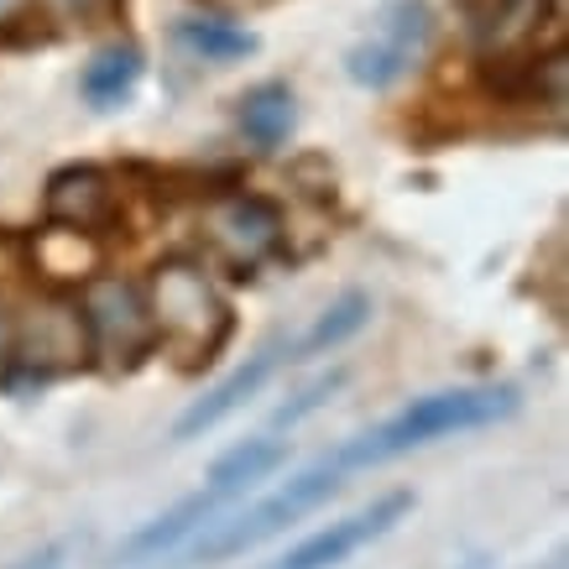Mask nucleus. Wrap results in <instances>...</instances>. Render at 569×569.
Returning a JSON list of instances; mask_svg holds the SVG:
<instances>
[{"label":"nucleus","instance_id":"1","mask_svg":"<svg viewBox=\"0 0 569 569\" xmlns=\"http://www.w3.org/2000/svg\"><path fill=\"white\" fill-rule=\"evenodd\" d=\"M522 392L512 381H481V387H445V392H423L413 397L408 408H397L392 418H381L371 429H361L356 439L335 445L325 455L335 470H371L387 466V460H402L423 445H439V439H455V433H476L491 429V423H507L518 418Z\"/></svg>","mask_w":569,"mask_h":569},{"label":"nucleus","instance_id":"2","mask_svg":"<svg viewBox=\"0 0 569 569\" xmlns=\"http://www.w3.org/2000/svg\"><path fill=\"white\" fill-rule=\"evenodd\" d=\"M340 486H346V470H335L329 460H319V466H309V470H298V476H288L277 491L257 497L251 507H236V512L224 507V512L209 522L204 533L189 538V543L173 553V559H178L173 569L230 565V559H241V553H251V549H261V543L282 538L293 522L309 518V512H319V507H325Z\"/></svg>","mask_w":569,"mask_h":569},{"label":"nucleus","instance_id":"3","mask_svg":"<svg viewBox=\"0 0 569 569\" xmlns=\"http://www.w3.org/2000/svg\"><path fill=\"white\" fill-rule=\"evenodd\" d=\"M147 298L157 319V350H173L183 377L220 361V350L236 335V309L214 293L199 261L168 257L147 282Z\"/></svg>","mask_w":569,"mask_h":569},{"label":"nucleus","instance_id":"4","mask_svg":"<svg viewBox=\"0 0 569 569\" xmlns=\"http://www.w3.org/2000/svg\"><path fill=\"white\" fill-rule=\"evenodd\" d=\"M79 309L89 329V356L110 377H131L157 356L152 298L131 277H89L79 288Z\"/></svg>","mask_w":569,"mask_h":569},{"label":"nucleus","instance_id":"5","mask_svg":"<svg viewBox=\"0 0 569 569\" xmlns=\"http://www.w3.org/2000/svg\"><path fill=\"white\" fill-rule=\"evenodd\" d=\"M433 48V6L429 0H381L366 17L361 37L346 52V73L356 89L387 94L429 58Z\"/></svg>","mask_w":569,"mask_h":569},{"label":"nucleus","instance_id":"6","mask_svg":"<svg viewBox=\"0 0 569 569\" xmlns=\"http://www.w3.org/2000/svg\"><path fill=\"white\" fill-rule=\"evenodd\" d=\"M209 241H214V257L224 261V277H230V282H251V277L261 272V261L282 257L288 224H282V209H277L267 193L230 189L214 199Z\"/></svg>","mask_w":569,"mask_h":569},{"label":"nucleus","instance_id":"7","mask_svg":"<svg viewBox=\"0 0 569 569\" xmlns=\"http://www.w3.org/2000/svg\"><path fill=\"white\" fill-rule=\"evenodd\" d=\"M413 507H418V497L408 491V486L381 491L377 501H366L361 512H350V518H340V522H325L319 533H309L303 543H293V549L282 553L277 565H267V569H340V565H350L361 549L381 543V538L392 533Z\"/></svg>","mask_w":569,"mask_h":569},{"label":"nucleus","instance_id":"8","mask_svg":"<svg viewBox=\"0 0 569 569\" xmlns=\"http://www.w3.org/2000/svg\"><path fill=\"white\" fill-rule=\"evenodd\" d=\"M42 209H48L52 224L100 241V236H110L126 220V189H121V178L110 173V168H100V162H73V168H58L48 178Z\"/></svg>","mask_w":569,"mask_h":569},{"label":"nucleus","instance_id":"9","mask_svg":"<svg viewBox=\"0 0 569 569\" xmlns=\"http://www.w3.org/2000/svg\"><path fill=\"white\" fill-rule=\"evenodd\" d=\"M224 507H236V501H224L220 491L199 486L193 497L173 501L168 512H157V518H147L141 528H131L116 549L104 553V569H152V565H168V559H173L189 538H199L209 522L220 518Z\"/></svg>","mask_w":569,"mask_h":569},{"label":"nucleus","instance_id":"10","mask_svg":"<svg viewBox=\"0 0 569 569\" xmlns=\"http://www.w3.org/2000/svg\"><path fill=\"white\" fill-rule=\"evenodd\" d=\"M282 366H288V340L277 335V340H267L261 350H251V356H246V361L236 366L224 381H214L204 397H193L189 408L178 413V423H173V445H189V439H204L209 429H220L224 418L241 413L246 402H251V397H257L261 387L282 371Z\"/></svg>","mask_w":569,"mask_h":569},{"label":"nucleus","instance_id":"11","mask_svg":"<svg viewBox=\"0 0 569 569\" xmlns=\"http://www.w3.org/2000/svg\"><path fill=\"white\" fill-rule=\"evenodd\" d=\"M288 439H272V433H257V439H241V445H230L209 466L204 486L209 491H220L224 501H246V491H257L267 476H277V470L288 466Z\"/></svg>","mask_w":569,"mask_h":569},{"label":"nucleus","instance_id":"12","mask_svg":"<svg viewBox=\"0 0 569 569\" xmlns=\"http://www.w3.org/2000/svg\"><path fill=\"white\" fill-rule=\"evenodd\" d=\"M141 73H147V58H141L137 42H110V48H100L84 63V73H79V94H84L89 110L110 116V110H126V104H131Z\"/></svg>","mask_w":569,"mask_h":569},{"label":"nucleus","instance_id":"13","mask_svg":"<svg viewBox=\"0 0 569 569\" xmlns=\"http://www.w3.org/2000/svg\"><path fill=\"white\" fill-rule=\"evenodd\" d=\"M366 325H371V293L350 288V293H340L325 313H313V325L303 329V335L288 340V366H303V361H313V356L340 350L346 340H356Z\"/></svg>","mask_w":569,"mask_h":569},{"label":"nucleus","instance_id":"14","mask_svg":"<svg viewBox=\"0 0 569 569\" xmlns=\"http://www.w3.org/2000/svg\"><path fill=\"white\" fill-rule=\"evenodd\" d=\"M236 126H241V137L257 147V152H277L282 141L298 131V100L293 89L282 84V79H267V84L246 89L241 94V110H236Z\"/></svg>","mask_w":569,"mask_h":569},{"label":"nucleus","instance_id":"15","mask_svg":"<svg viewBox=\"0 0 569 569\" xmlns=\"http://www.w3.org/2000/svg\"><path fill=\"white\" fill-rule=\"evenodd\" d=\"M173 42L199 63H214V69H230V63H241V58H251L261 48L257 32H246V27L224 17H183L173 27Z\"/></svg>","mask_w":569,"mask_h":569},{"label":"nucleus","instance_id":"16","mask_svg":"<svg viewBox=\"0 0 569 569\" xmlns=\"http://www.w3.org/2000/svg\"><path fill=\"white\" fill-rule=\"evenodd\" d=\"M346 381H350L346 366H335V371H325V377H313L303 392H293V397H288V402H282V408L272 413V429H293V423H303L309 413L329 408V397L346 392Z\"/></svg>","mask_w":569,"mask_h":569},{"label":"nucleus","instance_id":"17","mask_svg":"<svg viewBox=\"0 0 569 569\" xmlns=\"http://www.w3.org/2000/svg\"><path fill=\"white\" fill-rule=\"evenodd\" d=\"M69 559H73V538H52V543L21 553V559H11V565H0V569H69Z\"/></svg>","mask_w":569,"mask_h":569},{"label":"nucleus","instance_id":"18","mask_svg":"<svg viewBox=\"0 0 569 569\" xmlns=\"http://www.w3.org/2000/svg\"><path fill=\"white\" fill-rule=\"evenodd\" d=\"M11 361H17V309H6V303H0V392H6Z\"/></svg>","mask_w":569,"mask_h":569},{"label":"nucleus","instance_id":"19","mask_svg":"<svg viewBox=\"0 0 569 569\" xmlns=\"http://www.w3.org/2000/svg\"><path fill=\"white\" fill-rule=\"evenodd\" d=\"M58 11H69L73 21H84V27H94V21L116 17V11H121V0H58Z\"/></svg>","mask_w":569,"mask_h":569},{"label":"nucleus","instance_id":"20","mask_svg":"<svg viewBox=\"0 0 569 569\" xmlns=\"http://www.w3.org/2000/svg\"><path fill=\"white\" fill-rule=\"evenodd\" d=\"M449 569H497V565H491L486 553H476V559H466V565H449Z\"/></svg>","mask_w":569,"mask_h":569},{"label":"nucleus","instance_id":"21","mask_svg":"<svg viewBox=\"0 0 569 569\" xmlns=\"http://www.w3.org/2000/svg\"><path fill=\"white\" fill-rule=\"evenodd\" d=\"M21 11V0H0V21H11Z\"/></svg>","mask_w":569,"mask_h":569},{"label":"nucleus","instance_id":"22","mask_svg":"<svg viewBox=\"0 0 569 569\" xmlns=\"http://www.w3.org/2000/svg\"><path fill=\"white\" fill-rule=\"evenodd\" d=\"M236 6H267V0H236Z\"/></svg>","mask_w":569,"mask_h":569}]
</instances>
